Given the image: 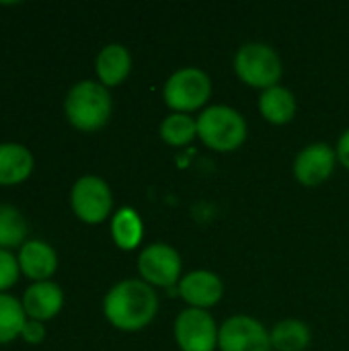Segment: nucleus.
I'll use <instances>...</instances> for the list:
<instances>
[{
  "instance_id": "1",
  "label": "nucleus",
  "mask_w": 349,
  "mask_h": 351,
  "mask_svg": "<svg viewBox=\"0 0 349 351\" xmlns=\"http://www.w3.org/2000/svg\"><path fill=\"white\" fill-rule=\"evenodd\" d=\"M103 313L115 329L140 331L156 317L158 296L144 280H123L107 292Z\"/></svg>"
},
{
  "instance_id": "2",
  "label": "nucleus",
  "mask_w": 349,
  "mask_h": 351,
  "mask_svg": "<svg viewBox=\"0 0 349 351\" xmlns=\"http://www.w3.org/2000/svg\"><path fill=\"white\" fill-rule=\"evenodd\" d=\"M111 95L107 86L93 80L76 82L64 101V111L68 121L80 132H97L111 117Z\"/></svg>"
},
{
  "instance_id": "3",
  "label": "nucleus",
  "mask_w": 349,
  "mask_h": 351,
  "mask_svg": "<svg viewBox=\"0 0 349 351\" xmlns=\"http://www.w3.org/2000/svg\"><path fill=\"white\" fill-rule=\"evenodd\" d=\"M197 138L216 152L237 150L247 140L245 117L228 105H212L200 113Z\"/></svg>"
},
{
  "instance_id": "4",
  "label": "nucleus",
  "mask_w": 349,
  "mask_h": 351,
  "mask_svg": "<svg viewBox=\"0 0 349 351\" xmlns=\"http://www.w3.org/2000/svg\"><path fill=\"white\" fill-rule=\"evenodd\" d=\"M234 72L237 76L255 88H272L280 82L284 74V64L280 53L261 41L243 43L234 53Z\"/></svg>"
},
{
  "instance_id": "5",
  "label": "nucleus",
  "mask_w": 349,
  "mask_h": 351,
  "mask_svg": "<svg viewBox=\"0 0 349 351\" xmlns=\"http://www.w3.org/2000/svg\"><path fill=\"white\" fill-rule=\"evenodd\" d=\"M210 95L212 80L202 68L195 66L175 70L163 86V99L175 113H189L204 107Z\"/></svg>"
},
{
  "instance_id": "6",
  "label": "nucleus",
  "mask_w": 349,
  "mask_h": 351,
  "mask_svg": "<svg viewBox=\"0 0 349 351\" xmlns=\"http://www.w3.org/2000/svg\"><path fill=\"white\" fill-rule=\"evenodd\" d=\"M70 204L74 214L86 224H99L109 218L113 208V195L109 185L97 175L80 177L70 191Z\"/></svg>"
},
{
  "instance_id": "7",
  "label": "nucleus",
  "mask_w": 349,
  "mask_h": 351,
  "mask_svg": "<svg viewBox=\"0 0 349 351\" xmlns=\"http://www.w3.org/2000/svg\"><path fill=\"white\" fill-rule=\"evenodd\" d=\"M220 327L202 308H185L175 319V341L181 351H214L218 348Z\"/></svg>"
},
{
  "instance_id": "8",
  "label": "nucleus",
  "mask_w": 349,
  "mask_h": 351,
  "mask_svg": "<svg viewBox=\"0 0 349 351\" xmlns=\"http://www.w3.org/2000/svg\"><path fill=\"white\" fill-rule=\"evenodd\" d=\"M181 255L167 243H152L138 257V271L150 286L173 288L181 282Z\"/></svg>"
},
{
  "instance_id": "9",
  "label": "nucleus",
  "mask_w": 349,
  "mask_h": 351,
  "mask_svg": "<svg viewBox=\"0 0 349 351\" xmlns=\"http://www.w3.org/2000/svg\"><path fill=\"white\" fill-rule=\"evenodd\" d=\"M220 351H272L269 331L253 317L234 315L220 325Z\"/></svg>"
},
{
  "instance_id": "10",
  "label": "nucleus",
  "mask_w": 349,
  "mask_h": 351,
  "mask_svg": "<svg viewBox=\"0 0 349 351\" xmlns=\"http://www.w3.org/2000/svg\"><path fill=\"white\" fill-rule=\"evenodd\" d=\"M335 165H337V152L327 142H313L296 154L292 173L300 185L317 187L333 175Z\"/></svg>"
},
{
  "instance_id": "11",
  "label": "nucleus",
  "mask_w": 349,
  "mask_h": 351,
  "mask_svg": "<svg viewBox=\"0 0 349 351\" xmlns=\"http://www.w3.org/2000/svg\"><path fill=\"white\" fill-rule=\"evenodd\" d=\"M179 296L189 304V308L208 311L222 300L224 284L220 276L208 269H195L181 278L179 282Z\"/></svg>"
},
{
  "instance_id": "12",
  "label": "nucleus",
  "mask_w": 349,
  "mask_h": 351,
  "mask_svg": "<svg viewBox=\"0 0 349 351\" xmlns=\"http://www.w3.org/2000/svg\"><path fill=\"white\" fill-rule=\"evenodd\" d=\"M64 306V292L53 282H35L23 294V308L31 321H49Z\"/></svg>"
},
{
  "instance_id": "13",
  "label": "nucleus",
  "mask_w": 349,
  "mask_h": 351,
  "mask_svg": "<svg viewBox=\"0 0 349 351\" xmlns=\"http://www.w3.org/2000/svg\"><path fill=\"white\" fill-rule=\"evenodd\" d=\"M21 271L33 282H47L58 267L56 251L43 241H27L19 253Z\"/></svg>"
},
{
  "instance_id": "14",
  "label": "nucleus",
  "mask_w": 349,
  "mask_h": 351,
  "mask_svg": "<svg viewBox=\"0 0 349 351\" xmlns=\"http://www.w3.org/2000/svg\"><path fill=\"white\" fill-rule=\"evenodd\" d=\"M95 70H97V76L103 86L109 88V86L121 84L132 70V56H130L128 47L121 43L105 45L97 56Z\"/></svg>"
},
{
  "instance_id": "15",
  "label": "nucleus",
  "mask_w": 349,
  "mask_h": 351,
  "mask_svg": "<svg viewBox=\"0 0 349 351\" xmlns=\"http://www.w3.org/2000/svg\"><path fill=\"white\" fill-rule=\"evenodd\" d=\"M259 111L269 123L284 125V123L294 119V115L298 111V103H296V97H294V93L290 88H286L282 84H276L272 88L261 90Z\"/></svg>"
},
{
  "instance_id": "16",
  "label": "nucleus",
  "mask_w": 349,
  "mask_h": 351,
  "mask_svg": "<svg viewBox=\"0 0 349 351\" xmlns=\"http://www.w3.org/2000/svg\"><path fill=\"white\" fill-rule=\"evenodd\" d=\"M33 171V154L23 144H0V185H19Z\"/></svg>"
},
{
  "instance_id": "17",
  "label": "nucleus",
  "mask_w": 349,
  "mask_h": 351,
  "mask_svg": "<svg viewBox=\"0 0 349 351\" xmlns=\"http://www.w3.org/2000/svg\"><path fill=\"white\" fill-rule=\"evenodd\" d=\"M111 237L123 251H132L142 243L144 224L134 208H119L111 218Z\"/></svg>"
},
{
  "instance_id": "18",
  "label": "nucleus",
  "mask_w": 349,
  "mask_h": 351,
  "mask_svg": "<svg viewBox=\"0 0 349 351\" xmlns=\"http://www.w3.org/2000/svg\"><path fill=\"white\" fill-rule=\"evenodd\" d=\"M272 348L280 351H302L311 343V329L298 319H286L278 323L272 331Z\"/></svg>"
},
{
  "instance_id": "19",
  "label": "nucleus",
  "mask_w": 349,
  "mask_h": 351,
  "mask_svg": "<svg viewBox=\"0 0 349 351\" xmlns=\"http://www.w3.org/2000/svg\"><path fill=\"white\" fill-rule=\"evenodd\" d=\"M160 138L171 146H185L197 136V119L189 113H171L160 121Z\"/></svg>"
},
{
  "instance_id": "20",
  "label": "nucleus",
  "mask_w": 349,
  "mask_h": 351,
  "mask_svg": "<svg viewBox=\"0 0 349 351\" xmlns=\"http://www.w3.org/2000/svg\"><path fill=\"white\" fill-rule=\"evenodd\" d=\"M25 323H27V315L23 302H19L8 294H0V346L16 339L23 333Z\"/></svg>"
},
{
  "instance_id": "21",
  "label": "nucleus",
  "mask_w": 349,
  "mask_h": 351,
  "mask_svg": "<svg viewBox=\"0 0 349 351\" xmlns=\"http://www.w3.org/2000/svg\"><path fill=\"white\" fill-rule=\"evenodd\" d=\"M27 237V222L23 214L12 206H0V249L10 251L23 247Z\"/></svg>"
},
{
  "instance_id": "22",
  "label": "nucleus",
  "mask_w": 349,
  "mask_h": 351,
  "mask_svg": "<svg viewBox=\"0 0 349 351\" xmlns=\"http://www.w3.org/2000/svg\"><path fill=\"white\" fill-rule=\"evenodd\" d=\"M19 271H21L19 259H14V255L10 251L0 249V294H2V290L16 284Z\"/></svg>"
},
{
  "instance_id": "23",
  "label": "nucleus",
  "mask_w": 349,
  "mask_h": 351,
  "mask_svg": "<svg viewBox=\"0 0 349 351\" xmlns=\"http://www.w3.org/2000/svg\"><path fill=\"white\" fill-rule=\"evenodd\" d=\"M21 337H23L27 343L37 346V343H41V341L45 339V329H43V325H41L39 321H27L25 327H23Z\"/></svg>"
},
{
  "instance_id": "24",
  "label": "nucleus",
  "mask_w": 349,
  "mask_h": 351,
  "mask_svg": "<svg viewBox=\"0 0 349 351\" xmlns=\"http://www.w3.org/2000/svg\"><path fill=\"white\" fill-rule=\"evenodd\" d=\"M335 152H337V160L349 169V128L339 136L337 140V146H335Z\"/></svg>"
}]
</instances>
